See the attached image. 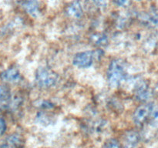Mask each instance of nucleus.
Listing matches in <instances>:
<instances>
[{"label":"nucleus","instance_id":"7","mask_svg":"<svg viewBox=\"0 0 158 148\" xmlns=\"http://www.w3.org/2000/svg\"><path fill=\"white\" fill-rule=\"evenodd\" d=\"M0 79L3 82L9 83H18L21 80V74L16 68L11 67L6 69L0 74Z\"/></svg>","mask_w":158,"mask_h":148},{"label":"nucleus","instance_id":"5","mask_svg":"<svg viewBox=\"0 0 158 148\" xmlns=\"http://www.w3.org/2000/svg\"><path fill=\"white\" fill-rule=\"evenodd\" d=\"M134 95L136 98L141 102H147L151 96L149 86L144 80H138L134 86Z\"/></svg>","mask_w":158,"mask_h":148},{"label":"nucleus","instance_id":"20","mask_svg":"<svg viewBox=\"0 0 158 148\" xmlns=\"http://www.w3.org/2000/svg\"><path fill=\"white\" fill-rule=\"evenodd\" d=\"M136 1H142V0H136Z\"/></svg>","mask_w":158,"mask_h":148},{"label":"nucleus","instance_id":"6","mask_svg":"<svg viewBox=\"0 0 158 148\" xmlns=\"http://www.w3.org/2000/svg\"><path fill=\"white\" fill-rule=\"evenodd\" d=\"M24 144V137L21 134L14 133L8 136L2 143H0V148H23Z\"/></svg>","mask_w":158,"mask_h":148},{"label":"nucleus","instance_id":"3","mask_svg":"<svg viewBox=\"0 0 158 148\" xmlns=\"http://www.w3.org/2000/svg\"><path fill=\"white\" fill-rule=\"evenodd\" d=\"M154 106L150 103L139 106L133 113V121L137 126H142L151 118Z\"/></svg>","mask_w":158,"mask_h":148},{"label":"nucleus","instance_id":"12","mask_svg":"<svg viewBox=\"0 0 158 148\" xmlns=\"http://www.w3.org/2000/svg\"><path fill=\"white\" fill-rule=\"evenodd\" d=\"M87 7L91 10L103 12L107 9L108 3L106 0H87Z\"/></svg>","mask_w":158,"mask_h":148},{"label":"nucleus","instance_id":"4","mask_svg":"<svg viewBox=\"0 0 158 148\" xmlns=\"http://www.w3.org/2000/svg\"><path fill=\"white\" fill-rule=\"evenodd\" d=\"M97 52L93 51H83L75 55L73 60V63L78 68H88L94 63L97 58Z\"/></svg>","mask_w":158,"mask_h":148},{"label":"nucleus","instance_id":"10","mask_svg":"<svg viewBox=\"0 0 158 148\" xmlns=\"http://www.w3.org/2000/svg\"><path fill=\"white\" fill-rule=\"evenodd\" d=\"M68 16L73 18H80L83 15V10L81 4L79 1H73L69 3L66 9Z\"/></svg>","mask_w":158,"mask_h":148},{"label":"nucleus","instance_id":"16","mask_svg":"<svg viewBox=\"0 0 158 148\" xmlns=\"http://www.w3.org/2000/svg\"><path fill=\"white\" fill-rule=\"evenodd\" d=\"M10 96L9 89L6 86L0 85V102L8 100Z\"/></svg>","mask_w":158,"mask_h":148},{"label":"nucleus","instance_id":"1","mask_svg":"<svg viewBox=\"0 0 158 148\" xmlns=\"http://www.w3.org/2000/svg\"><path fill=\"white\" fill-rule=\"evenodd\" d=\"M126 66L123 60H114L107 69V81L113 88L118 87L126 80Z\"/></svg>","mask_w":158,"mask_h":148},{"label":"nucleus","instance_id":"11","mask_svg":"<svg viewBox=\"0 0 158 148\" xmlns=\"http://www.w3.org/2000/svg\"><path fill=\"white\" fill-rule=\"evenodd\" d=\"M140 19L146 26L151 28H158V14L155 12H144L140 14Z\"/></svg>","mask_w":158,"mask_h":148},{"label":"nucleus","instance_id":"17","mask_svg":"<svg viewBox=\"0 0 158 148\" xmlns=\"http://www.w3.org/2000/svg\"><path fill=\"white\" fill-rule=\"evenodd\" d=\"M6 128H7V125H6L5 120L0 118V137L5 134V132L6 131Z\"/></svg>","mask_w":158,"mask_h":148},{"label":"nucleus","instance_id":"15","mask_svg":"<svg viewBox=\"0 0 158 148\" xmlns=\"http://www.w3.org/2000/svg\"><path fill=\"white\" fill-rule=\"evenodd\" d=\"M102 148H123V146L117 139L112 138L106 140Z\"/></svg>","mask_w":158,"mask_h":148},{"label":"nucleus","instance_id":"9","mask_svg":"<svg viewBox=\"0 0 158 148\" xmlns=\"http://www.w3.org/2000/svg\"><path fill=\"white\" fill-rule=\"evenodd\" d=\"M22 6L31 16L38 17L40 14V4L37 0H23Z\"/></svg>","mask_w":158,"mask_h":148},{"label":"nucleus","instance_id":"18","mask_svg":"<svg viewBox=\"0 0 158 148\" xmlns=\"http://www.w3.org/2000/svg\"><path fill=\"white\" fill-rule=\"evenodd\" d=\"M116 5L121 7H124V6H127L129 3V0H113Z\"/></svg>","mask_w":158,"mask_h":148},{"label":"nucleus","instance_id":"2","mask_svg":"<svg viewBox=\"0 0 158 148\" xmlns=\"http://www.w3.org/2000/svg\"><path fill=\"white\" fill-rule=\"evenodd\" d=\"M35 78L37 86L43 89L52 87L58 82V75L53 70L45 66L37 69Z\"/></svg>","mask_w":158,"mask_h":148},{"label":"nucleus","instance_id":"14","mask_svg":"<svg viewBox=\"0 0 158 148\" xmlns=\"http://www.w3.org/2000/svg\"><path fill=\"white\" fill-rule=\"evenodd\" d=\"M37 121L40 123L41 125H49L52 122V117L48 116L47 114L45 113H39L38 115L36 117Z\"/></svg>","mask_w":158,"mask_h":148},{"label":"nucleus","instance_id":"13","mask_svg":"<svg viewBox=\"0 0 158 148\" xmlns=\"http://www.w3.org/2000/svg\"><path fill=\"white\" fill-rule=\"evenodd\" d=\"M91 39L94 42V44L97 45V46H105L107 44L108 39L106 35L104 34H95L93 36H91Z\"/></svg>","mask_w":158,"mask_h":148},{"label":"nucleus","instance_id":"19","mask_svg":"<svg viewBox=\"0 0 158 148\" xmlns=\"http://www.w3.org/2000/svg\"><path fill=\"white\" fill-rule=\"evenodd\" d=\"M157 94H158V84L157 85Z\"/></svg>","mask_w":158,"mask_h":148},{"label":"nucleus","instance_id":"8","mask_svg":"<svg viewBox=\"0 0 158 148\" xmlns=\"http://www.w3.org/2000/svg\"><path fill=\"white\" fill-rule=\"evenodd\" d=\"M140 137L138 132L130 130L126 133L123 137V148H136L140 142Z\"/></svg>","mask_w":158,"mask_h":148}]
</instances>
